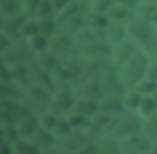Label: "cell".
Returning a JSON list of instances; mask_svg holds the SVG:
<instances>
[{
  "instance_id": "obj_21",
  "label": "cell",
  "mask_w": 157,
  "mask_h": 154,
  "mask_svg": "<svg viewBox=\"0 0 157 154\" xmlns=\"http://www.w3.org/2000/svg\"><path fill=\"white\" fill-rule=\"evenodd\" d=\"M59 60L48 50V49H45V50H43V51H39V53H37L36 55H34V64L38 66V67H40L42 70H44L45 72H50L52 71V68L56 65V62H58Z\"/></svg>"
},
{
  "instance_id": "obj_15",
  "label": "cell",
  "mask_w": 157,
  "mask_h": 154,
  "mask_svg": "<svg viewBox=\"0 0 157 154\" xmlns=\"http://www.w3.org/2000/svg\"><path fill=\"white\" fill-rule=\"evenodd\" d=\"M16 130L18 133L20 138H25L28 139L39 127V122H38V114L31 111L27 115H25L21 120H18L16 123Z\"/></svg>"
},
{
  "instance_id": "obj_30",
  "label": "cell",
  "mask_w": 157,
  "mask_h": 154,
  "mask_svg": "<svg viewBox=\"0 0 157 154\" xmlns=\"http://www.w3.org/2000/svg\"><path fill=\"white\" fill-rule=\"evenodd\" d=\"M0 131H1V141L7 142L10 144L15 143L20 138L16 126L12 123H0Z\"/></svg>"
},
{
  "instance_id": "obj_8",
  "label": "cell",
  "mask_w": 157,
  "mask_h": 154,
  "mask_svg": "<svg viewBox=\"0 0 157 154\" xmlns=\"http://www.w3.org/2000/svg\"><path fill=\"white\" fill-rule=\"evenodd\" d=\"M118 143L120 154H146L152 147H155L151 139L140 131L118 139Z\"/></svg>"
},
{
  "instance_id": "obj_41",
  "label": "cell",
  "mask_w": 157,
  "mask_h": 154,
  "mask_svg": "<svg viewBox=\"0 0 157 154\" xmlns=\"http://www.w3.org/2000/svg\"><path fill=\"white\" fill-rule=\"evenodd\" d=\"M113 1L119 4V5H121V6H124V7H126V9H129L131 12H132L134 7L136 6V4L139 2V0H113Z\"/></svg>"
},
{
  "instance_id": "obj_6",
  "label": "cell",
  "mask_w": 157,
  "mask_h": 154,
  "mask_svg": "<svg viewBox=\"0 0 157 154\" xmlns=\"http://www.w3.org/2000/svg\"><path fill=\"white\" fill-rule=\"evenodd\" d=\"M75 103V94L71 88H59L52 93L49 103L47 105V111L56 115L65 116Z\"/></svg>"
},
{
  "instance_id": "obj_10",
  "label": "cell",
  "mask_w": 157,
  "mask_h": 154,
  "mask_svg": "<svg viewBox=\"0 0 157 154\" xmlns=\"http://www.w3.org/2000/svg\"><path fill=\"white\" fill-rule=\"evenodd\" d=\"M99 83H101L103 95H105V94L123 95V93L125 92V88L123 87V84L118 77L117 68H114L109 65L99 72Z\"/></svg>"
},
{
  "instance_id": "obj_45",
  "label": "cell",
  "mask_w": 157,
  "mask_h": 154,
  "mask_svg": "<svg viewBox=\"0 0 157 154\" xmlns=\"http://www.w3.org/2000/svg\"><path fill=\"white\" fill-rule=\"evenodd\" d=\"M146 154H157V147H152Z\"/></svg>"
},
{
  "instance_id": "obj_34",
  "label": "cell",
  "mask_w": 157,
  "mask_h": 154,
  "mask_svg": "<svg viewBox=\"0 0 157 154\" xmlns=\"http://www.w3.org/2000/svg\"><path fill=\"white\" fill-rule=\"evenodd\" d=\"M65 116L69 120V122L74 130H81L88 121V117H86V116H83L76 111H72V110H70Z\"/></svg>"
},
{
  "instance_id": "obj_29",
  "label": "cell",
  "mask_w": 157,
  "mask_h": 154,
  "mask_svg": "<svg viewBox=\"0 0 157 154\" xmlns=\"http://www.w3.org/2000/svg\"><path fill=\"white\" fill-rule=\"evenodd\" d=\"M38 33V26L34 17H26L20 27V37L21 39H28L29 37Z\"/></svg>"
},
{
  "instance_id": "obj_19",
  "label": "cell",
  "mask_w": 157,
  "mask_h": 154,
  "mask_svg": "<svg viewBox=\"0 0 157 154\" xmlns=\"http://www.w3.org/2000/svg\"><path fill=\"white\" fill-rule=\"evenodd\" d=\"M37 26H38V33L45 35L47 38H50L58 29V22L55 20V15L49 16H42V17H34Z\"/></svg>"
},
{
  "instance_id": "obj_31",
  "label": "cell",
  "mask_w": 157,
  "mask_h": 154,
  "mask_svg": "<svg viewBox=\"0 0 157 154\" xmlns=\"http://www.w3.org/2000/svg\"><path fill=\"white\" fill-rule=\"evenodd\" d=\"M58 117L59 116H56V115H54V114H52V112H49L47 110L43 111V112H39L38 114L39 127L43 128V130H45V131L52 132V130H53V127H54Z\"/></svg>"
},
{
  "instance_id": "obj_9",
  "label": "cell",
  "mask_w": 157,
  "mask_h": 154,
  "mask_svg": "<svg viewBox=\"0 0 157 154\" xmlns=\"http://www.w3.org/2000/svg\"><path fill=\"white\" fill-rule=\"evenodd\" d=\"M58 60H63L66 56L74 54V42L72 35L56 29V32L49 38L48 48H47Z\"/></svg>"
},
{
  "instance_id": "obj_24",
  "label": "cell",
  "mask_w": 157,
  "mask_h": 154,
  "mask_svg": "<svg viewBox=\"0 0 157 154\" xmlns=\"http://www.w3.org/2000/svg\"><path fill=\"white\" fill-rule=\"evenodd\" d=\"M157 111V106L153 101V99L151 98V95H142L141 100H140V104L136 109V112L139 115V117H141L142 120L144 119H147V117H151L152 115H155Z\"/></svg>"
},
{
  "instance_id": "obj_33",
  "label": "cell",
  "mask_w": 157,
  "mask_h": 154,
  "mask_svg": "<svg viewBox=\"0 0 157 154\" xmlns=\"http://www.w3.org/2000/svg\"><path fill=\"white\" fill-rule=\"evenodd\" d=\"M113 2V0H87V10L92 12L105 13Z\"/></svg>"
},
{
  "instance_id": "obj_38",
  "label": "cell",
  "mask_w": 157,
  "mask_h": 154,
  "mask_svg": "<svg viewBox=\"0 0 157 154\" xmlns=\"http://www.w3.org/2000/svg\"><path fill=\"white\" fill-rule=\"evenodd\" d=\"M49 15H54V10L50 5L49 0H40V2L38 4L36 12H34V17H42V16H49Z\"/></svg>"
},
{
  "instance_id": "obj_5",
  "label": "cell",
  "mask_w": 157,
  "mask_h": 154,
  "mask_svg": "<svg viewBox=\"0 0 157 154\" xmlns=\"http://www.w3.org/2000/svg\"><path fill=\"white\" fill-rule=\"evenodd\" d=\"M32 110L22 101L21 98L0 99V123L15 125Z\"/></svg>"
},
{
  "instance_id": "obj_12",
  "label": "cell",
  "mask_w": 157,
  "mask_h": 154,
  "mask_svg": "<svg viewBox=\"0 0 157 154\" xmlns=\"http://www.w3.org/2000/svg\"><path fill=\"white\" fill-rule=\"evenodd\" d=\"M26 17L27 16H25L23 13L0 17V33L10 38L12 42L20 40V27Z\"/></svg>"
},
{
  "instance_id": "obj_18",
  "label": "cell",
  "mask_w": 157,
  "mask_h": 154,
  "mask_svg": "<svg viewBox=\"0 0 157 154\" xmlns=\"http://www.w3.org/2000/svg\"><path fill=\"white\" fill-rule=\"evenodd\" d=\"M71 110L81 114L86 117H90L98 110L97 101L93 99L83 98V97H75V103H74Z\"/></svg>"
},
{
  "instance_id": "obj_17",
  "label": "cell",
  "mask_w": 157,
  "mask_h": 154,
  "mask_svg": "<svg viewBox=\"0 0 157 154\" xmlns=\"http://www.w3.org/2000/svg\"><path fill=\"white\" fill-rule=\"evenodd\" d=\"M28 139L32 143H34L39 149H44V148L56 145V138L54 137V134L49 131H45V130L40 128V127H38V130Z\"/></svg>"
},
{
  "instance_id": "obj_27",
  "label": "cell",
  "mask_w": 157,
  "mask_h": 154,
  "mask_svg": "<svg viewBox=\"0 0 157 154\" xmlns=\"http://www.w3.org/2000/svg\"><path fill=\"white\" fill-rule=\"evenodd\" d=\"M72 130L74 128L70 125V122L66 119V116H59L56 122H55V125H54V127H53V130H52V133L54 134V137L56 139H59V138H63L66 134H69Z\"/></svg>"
},
{
  "instance_id": "obj_39",
  "label": "cell",
  "mask_w": 157,
  "mask_h": 154,
  "mask_svg": "<svg viewBox=\"0 0 157 154\" xmlns=\"http://www.w3.org/2000/svg\"><path fill=\"white\" fill-rule=\"evenodd\" d=\"M144 78L157 83V60H148L147 66L145 68Z\"/></svg>"
},
{
  "instance_id": "obj_26",
  "label": "cell",
  "mask_w": 157,
  "mask_h": 154,
  "mask_svg": "<svg viewBox=\"0 0 157 154\" xmlns=\"http://www.w3.org/2000/svg\"><path fill=\"white\" fill-rule=\"evenodd\" d=\"M22 13L21 0H0V17Z\"/></svg>"
},
{
  "instance_id": "obj_44",
  "label": "cell",
  "mask_w": 157,
  "mask_h": 154,
  "mask_svg": "<svg viewBox=\"0 0 157 154\" xmlns=\"http://www.w3.org/2000/svg\"><path fill=\"white\" fill-rule=\"evenodd\" d=\"M150 95H151V98L153 99V101H155V104H156V106H157V87L153 89V92H152Z\"/></svg>"
},
{
  "instance_id": "obj_20",
  "label": "cell",
  "mask_w": 157,
  "mask_h": 154,
  "mask_svg": "<svg viewBox=\"0 0 157 154\" xmlns=\"http://www.w3.org/2000/svg\"><path fill=\"white\" fill-rule=\"evenodd\" d=\"M104 15H105V17L108 18V21H120V22H125V21H128V20L131 17L132 12H131L129 9H126V7H124V6H121V5L117 4V2H113V4L109 6V9L105 11Z\"/></svg>"
},
{
  "instance_id": "obj_28",
  "label": "cell",
  "mask_w": 157,
  "mask_h": 154,
  "mask_svg": "<svg viewBox=\"0 0 157 154\" xmlns=\"http://www.w3.org/2000/svg\"><path fill=\"white\" fill-rule=\"evenodd\" d=\"M28 46L31 48V50L37 54L39 51H43L48 48V42H49V38H47L45 35L40 34V33H36L34 35L29 37L28 39H26Z\"/></svg>"
},
{
  "instance_id": "obj_37",
  "label": "cell",
  "mask_w": 157,
  "mask_h": 154,
  "mask_svg": "<svg viewBox=\"0 0 157 154\" xmlns=\"http://www.w3.org/2000/svg\"><path fill=\"white\" fill-rule=\"evenodd\" d=\"M156 87H157V83L142 78V79L135 86V89H136L139 93H141L142 95H150V94L153 92V89H155Z\"/></svg>"
},
{
  "instance_id": "obj_2",
  "label": "cell",
  "mask_w": 157,
  "mask_h": 154,
  "mask_svg": "<svg viewBox=\"0 0 157 154\" xmlns=\"http://www.w3.org/2000/svg\"><path fill=\"white\" fill-rule=\"evenodd\" d=\"M1 64L4 65H29L34 61V53L25 39L11 43L6 49L0 51Z\"/></svg>"
},
{
  "instance_id": "obj_32",
  "label": "cell",
  "mask_w": 157,
  "mask_h": 154,
  "mask_svg": "<svg viewBox=\"0 0 157 154\" xmlns=\"http://www.w3.org/2000/svg\"><path fill=\"white\" fill-rule=\"evenodd\" d=\"M144 120L146 122V126L141 125V127H144V133L155 144L156 141H157V116L155 114L151 117H147V119H144Z\"/></svg>"
},
{
  "instance_id": "obj_16",
  "label": "cell",
  "mask_w": 157,
  "mask_h": 154,
  "mask_svg": "<svg viewBox=\"0 0 157 154\" xmlns=\"http://www.w3.org/2000/svg\"><path fill=\"white\" fill-rule=\"evenodd\" d=\"M126 22V21H125ZM120 21H109L104 28V40L112 46L126 38V24Z\"/></svg>"
},
{
  "instance_id": "obj_4",
  "label": "cell",
  "mask_w": 157,
  "mask_h": 154,
  "mask_svg": "<svg viewBox=\"0 0 157 154\" xmlns=\"http://www.w3.org/2000/svg\"><path fill=\"white\" fill-rule=\"evenodd\" d=\"M50 97H52V92H49L48 89L39 87L37 84L28 83L27 86L21 88L22 101L36 114L38 110H39V112L45 111Z\"/></svg>"
},
{
  "instance_id": "obj_25",
  "label": "cell",
  "mask_w": 157,
  "mask_h": 154,
  "mask_svg": "<svg viewBox=\"0 0 157 154\" xmlns=\"http://www.w3.org/2000/svg\"><path fill=\"white\" fill-rule=\"evenodd\" d=\"M12 154H40V149L29 139L18 138L12 143Z\"/></svg>"
},
{
  "instance_id": "obj_14",
  "label": "cell",
  "mask_w": 157,
  "mask_h": 154,
  "mask_svg": "<svg viewBox=\"0 0 157 154\" xmlns=\"http://www.w3.org/2000/svg\"><path fill=\"white\" fill-rule=\"evenodd\" d=\"M28 83L43 87L52 93L55 90V87L50 78V75L48 72H45L44 70H42L40 67H38L34 62L28 65Z\"/></svg>"
},
{
  "instance_id": "obj_36",
  "label": "cell",
  "mask_w": 157,
  "mask_h": 154,
  "mask_svg": "<svg viewBox=\"0 0 157 154\" xmlns=\"http://www.w3.org/2000/svg\"><path fill=\"white\" fill-rule=\"evenodd\" d=\"M40 0H21L22 13L27 17H34V12Z\"/></svg>"
},
{
  "instance_id": "obj_11",
  "label": "cell",
  "mask_w": 157,
  "mask_h": 154,
  "mask_svg": "<svg viewBox=\"0 0 157 154\" xmlns=\"http://www.w3.org/2000/svg\"><path fill=\"white\" fill-rule=\"evenodd\" d=\"M137 49H139V46L134 42L125 38L124 40L110 46V51H109L110 62L117 67V66L121 65L123 62H125Z\"/></svg>"
},
{
  "instance_id": "obj_35",
  "label": "cell",
  "mask_w": 157,
  "mask_h": 154,
  "mask_svg": "<svg viewBox=\"0 0 157 154\" xmlns=\"http://www.w3.org/2000/svg\"><path fill=\"white\" fill-rule=\"evenodd\" d=\"M148 60H157V37H152L140 48Z\"/></svg>"
},
{
  "instance_id": "obj_3",
  "label": "cell",
  "mask_w": 157,
  "mask_h": 154,
  "mask_svg": "<svg viewBox=\"0 0 157 154\" xmlns=\"http://www.w3.org/2000/svg\"><path fill=\"white\" fill-rule=\"evenodd\" d=\"M141 128V123L139 120L130 114L121 112L120 115L113 116L112 121L107 126L104 134L110 136L115 139H121L129 134H132L135 132H139Z\"/></svg>"
},
{
  "instance_id": "obj_13",
  "label": "cell",
  "mask_w": 157,
  "mask_h": 154,
  "mask_svg": "<svg viewBox=\"0 0 157 154\" xmlns=\"http://www.w3.org/2000/svg\"><path fill=\"white\" fill-rule=\"evenodd\" d=\"M97 108L99 111L109 116H117L125 111L121 95H113V94L102 95L101 99L97 101Z\"/></svg>"
},
{
  "instance_id": "obj_7",
  "label": "cell",
  "mask_w": 157,
  "mask_h": 154,
  "mask_svg": "<svg viewBox=\"0 0 157 154\" xmlns=\"http://www.w3.org/2000/svg\"><path fill=\"white\" fill-rule=\"evenodd\" d=\"M126 24V38L134 42L139 48H141L146 42H148L152 35V23L137 17H131L125 22Z\"/></svg>"
},
{
  "instance_id": "obj_1",
  "label": "cell",
  "mask_w": 157,
  "mask_h": 154,
  "mask_svg": "<svg viewBox=\"0 0 157 154\" xmlns=\"http://www.w3.org/2000/svg\"><path fill=\"white\" fill-rule=\"evenodd\" d=\"M147 62H148L147 56L139 48L125 62L115 67L118 77L125 90L130 88H135V86L144 78Z\"/></svg>"
},
{
  "instance_id": "obj_22",
  "label": "cell",
  "mask_w": 157,
  "mask_h": 154,
  "mask_svg": "<svg viewBox=\"0 0 157 154\" xmlns=\"http://www.w3.org/2000/svg\"><path fill=\"white\" fill-rule=\"evenodd\" d=\"M156 9H157V4L139 0V2L136 4V6L132 10V16L150 22V18H151V16H152V13L155 12Z\"/></svg>"
},
{
  "instance_id": "obj_47",
  "label": "cell",
  "mask_w": 157,
  "mask_h": 154,
  "mask_svg": "<svg viewBox=\"0 0 157 154\" xmlns=\"http://www.w3.org/2000/svg\"><path fill=\"white\" fill-rule=\"evenodd\" d=\"M155 31H156V35H157V24L155 26Z\"/></svg>"
},
{
  "instance_id": "obj_42",
  "label": "cell",
  "mask_w": 157,
  "mask_h": 154,
  "mask_svg": "<svg viewBox=\"0 0 157 154\" xmlns=\"http://www.w3.org/2000/svg\"><path fill=\"white\" fill-rule=\"evenodd\" d=\"M0 154H12V144L1 141L0 145Z\"/></svg>"
},
{
  "instance_id": "obj_43",
  "label": "cell",
  "mask_w": 157,
  "mask_h": 154,
  "mask_svg": "<svg viewBox=\"0 0 157 154\" xmlns=\"http://www.w3.org/2000/svg\"><path fill=\"white\" fill-rule=\"evenodd\" d=\"M40 154H61V153H60V150L56 148V145H54V147H49V148L40 149Z\"/></svg>"
},
{
  "instance_id": "obj_40",
  "label": "cell",
  "mask_w": 157,
  "mask_h": 154,
  "mask_svg": "<svg viewBox=\"0 0 157 154\" xmlns=\"http://www.w3.org/2000/svg\"><path fill=\"white\" fill-rule=\"evenodd\" d=\"M49 1H50V5H52V7L54 10V15H55L56 12L63 10L71 0H49Z\"/></svg>"
},
{
  "instance_id": "obj_23",
  "label": "cell",
  "mask_w": 157,
  "mask_h": 154,
  "mask_svg": "<svg viewBox=\"0 0 157 154\" xmlns=\"http://www.w3.org/2000/svg\"><path fill=\"white\" fill-rule=\"evenodd\" d=\"M141 98H142V94L139 93L135 88L126 89L121 95V100H123L125 111H136Z\"/></svg>"
},
{
  "instance_id": "obj_46",
  "label": "cell",
  "mask_w": 157,
  "mask_h": 154,
  "mask_svg": "<svg viewBox=\"0 0 157 154\" xmlns=\"http://www.w3.org/2000/svg\"><path fill=\"white\" fill-rule=\"evenodd\" d=\"M144 1H148V2H155V4H157V0H144Z\"/></svg>"
}]
</instances>
